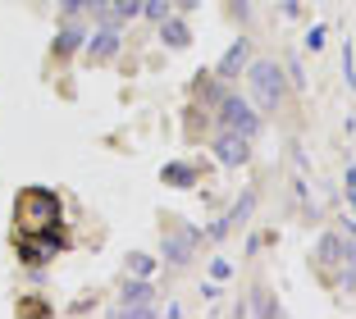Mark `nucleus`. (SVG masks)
Instances as JSON below:
<instances>
[{
  "mask_svg": "<svg viewBox=\"0 0 356 319\" xmlns=\"http://www.w3.org/2000/svg\"><path fill=\"white\" fill-rule=\"evenodd\" d=\"M256 201H261V196H256V187H247V192L238 196V206L229 210V215L220 219V224H210V237H229L233 228H242L247 224V219H252V210H256Z\"/></svg>",
  "mask_w": 356,
  "mask_h": 319,
  "instance_id": "9d476101",
  "label": "nucleus"
},
{
  "mask_svg": "<svg viewBox=\"0 0 356 319\" xmlns=\"http://www.w3.org/2000/svg\"><path fill=\"white\" fill-rule=\"evenodd\" d=\"M247 83H252V105L256 110H279L283 96H288V73L270 60H252L247 64Z\"/></svg>",
  "mask_w": 356,
  "mask_h": 319,
  "instance_id": "f03ea898",
  "label": "nucleus"
},
{
  "mask_svg": "<svg viewBox=\"0 0 356 319\" xmlns=\"http://www.w3.org/2000/svg\"><path fill=\"white\" fill-rule=\"evenodd\" d=\"M233 14H238V23H247V14H252V5H247V0H233Z\"/></svg>",
  "mask_w": 356,
  "mask_h": 319,
  "instance_id": "b1692460",
  "label": "nucleus"
},
{
  "mask_svg": "<svg viewBox=\"0 0 356 319\" xmlns=\"http://www.w3.org/2000/svg\"><path fill=\"white\" fill-rule=\"evenodd\" d=\"M160 42H165L169 51H188V46H192V32H188V23L169 14V19L160 23Z\"/></svg>",
  "mask_w": 356,
  "mask_h": 319,
  "instance_id": "f8f14e48",
  "label": "nucleus"
},
{
  "mask_svg": "<svg viewBox=\"0 0 356 319\" xmlns=\"http://www.w3.org/2000/svg\"><path fill=\"white\" fill-rule=\"evenodd\" d=\"M343 187H347V201H352V210H356V165L347 169V178H343Z\"/></svg>",
  "mask_w": 356,
  "mask_h": 319,
  "instance_id": "412c9836",
  "label": "nucleus"
},
{
  "mask_svg": "<svg viewBox=\"0 0 356 319\" xmlns=\"http://www.w3.org/2000/svg\"><path fill=\"white\" fill-rule=\"evenodd\" d=\"M306 46H311V51H320V46H325V28H315L311 37H306Z\"/></svg>",
  "mask_w": 356,
  "mask_h": 319,
  "instance_id": "5701e85b",
  "label": "nucleus"
},
{
  "mask_svg": "<svg viewBox=\"0 0 356 319\" xmlns=\"http://www.w3.org/2000/svg\"><path fill=\"white\" fill-rule=\"evenodd\" d=\"M87 19H64V28H60V37L51 42V55L55 60H69V55H78L87 46Z\"/></svg>",
  "mask_w": 356,
  "mask_h": 319,
  "instance_id": "1a4fd4ad",
  "label": "nucleus"
},
{
  "mask_svg": "<svg viewBox=\"0 0 356 319\" xmlns=\"http://www.w3.org/2000/svg\"><path fill=\"white\" fill-rule=\"evenodd\" d=\"M229 274H233V260H224V256L210 260V278H229Z\"/></svg>",
  "mask_w": 356,
  "mask_h": 319,
  "instance_id": "6ab92c4d",
  "label": "nucleus"
},
{
  "mask_svg": "<svg viewBox=\"0 0 356 319\" xmlns=\"http://www.w3.org/2000/svg\"><path fill=\"white\" fill-rule=\"evenodd\" d=\"M215 160L229 165V169L247 165V160H252V137L233 133V128H220V137H215Z\"/></svg>",
  "mask_w": 356,
  "mask_h": 319,
  "instance_id": "423d86ee",
  "label": "nucleus"
},
{
  "mask_svg": "<svg viewBox=\"0 0 356 319\" xmlns=\"http://www.w3.org/2000/svg\"><path fill=\"white\" fill-rule=\"evenodd\" d=\"M197 178H201L197 165H178V160L160 169V183H165V187H197Z\"/></svg>",
  "mask_w": 356,
  "mask_h": 319,
  "instance_id": "2eb2a0df",
  "label": "nucleus"
},
{
  "mask_svg": "<svg viewBox=\"0 0 356 319\" xmlns=\"http://www.w3.org/2000/svg\"><path fill=\"white\" fill-rule=\"evenodd\" d=\"M338 260H343V237L325 233L320 237V265H338Z\"/></svg>",
  "mask_w": 356,
  "mask_h": 319,
  "instance_id": "dca6fc26",
  "label": "nucleus"
},
{
  "mask_svg": "<svg viewBox=\"0 0 356 319\" xmlns=\"http://www.w3.org/2000/svg\"><path fill=\"white\" fill-rule=\"evenodd\" d=\"M247 310H256V315H274V310H279V301H274V297H265V292H261V297H256Z\"/></svg>",
  "mask_w": 356,
  "mask_h": 319,
  "instance_id": "a211bd4d",
  "label": "nucleus"
},
{
  "mask_svg": "<svg viewBox=\"0 0 356 319\" xmlns=\"http://www.w3.org/2000/svg\"><path fill=\"white\" fill-rule=\"evenodd\" d=\"M69 247L64 242V233H60V224L55 228H42V233H19V242H14V251H19V260L28 269H37V265H51L60 251Z\"/></svg>",
  "mask_w": 356,
  "mask_h": 319,
  "instance_id": "7ed1b4c3",
  "label": "nucleus"
},
{
  "mask_svg": "<svg viewBox=\"0 0 356 319\" xmlns=\"http://www.w3.org/2000/svg\"><path fill=\"white\" fill-rule=\"evenodd\" d=\"M64 19H96L105 23V0H60Z\"/></svg>",
  "mask_w": 356,
  "mask_h": 319,
  "instance_id": "ddd939ff",
  "label": "nucleus"
},
{
  "mask_svg": "<svg viewBox=\"0 0 356 319\" xmlns=\"http://www.w3.org/2000/svg\"><path fill=\"white\" fill-rule=\"evenodd\" d=\"M343 69H347V83H352V92H356V69H352V51L343 46Z\"/></svg>",
  "mask_w": 356,
  "mask_h": 319,
  "instance_id": "4be33fe9",
  "label": "nucleus"
},
{
  "mask_svg": "<svg viewBox=\"0 0 356 319\" xmlns=\"http://www.w3.org/2000/svg\"><path fill=\"white\" fill-rule=\"evenodd\" d=\"M215 110H220V128H233V133H242V137H256V133H261V114H256L252 101H242V96L224 92V101L215 105Z\"/></svg>",
  "mask_w": 356,
  "mask_h": 319,
  "instance_id": "39448f33",
  "label": "nucleus"
},
{
  "mask_svg": "<svg viewBox=\"0 0 356 319\" xmlns=\"http://www.w3.org/2000/svg\"><path fill=\"white\" fill-rule=\"evenodd\" d=\"M197 242H201L197 228H183V233L165 237V247H160V260H165L169 269H183V265L192 260V251H197Z\"/></svg>",
  "mask_w": 356,
  "mask_h": 319,
  "instance_id": "6e6552de",
  "label": "nucleus"
},
{
  "mask_svg": "<svg viewBox=\"0 0 356 319\" xmlns=\"http://www.w3.org/2000/svg\"><path fill=\"white\" fill-rule=\"evenodd\" d=\"M119 42H124V28H96V32H87V64H105V60H115L119 55Z\"/></svg>",
  "mask_w": 356,
  "mask_h": 319,
  "instance_id": "0eeeda50",
  "label": "nucleus"
},
{
  "mask_svg": "<svg viewBox=\"0 0 356 319\" xmlns=\"http://www.w3.org/2000/svg\"><path fill=\"white\" fill-rule=\"evenodd\" d=\"M142 14H147V19L160 28V23H165L169 14H174V5H169V0H142Z\"/></svg>",
  "mask_w": 356,
  "mask_h": 319,
  "instance_id": "f3484780",
  "label": "nucleus"
},
{
  "mask_svg": "<svg viewBox=\"0 0 356 319\" xmlns=\"http://www.w3.org/2000/svg\"><path fill=\"white\" fill-rule=\"evenodd\" d=\"M115 315L151 319V315H156V283H147V278H128L124 288H119V310H115Z\"/></svg>",
  "mask_w": 356,
  "mask_h": 319,
  "instance_id": "20e7f679",
  "label": "nucleus"
},
{
  "mask_svg": "<svg viewBox=\"0 0 356 319\" xmlns=\"http://www.w3.org/2000/svg\"><path fill=\"white\" fill-rule=\"evenodd\" d=\"M128 269H133V274H151V269H156V260H147V256H128Z\"/></svg>",
  "mask_w": 356,
  "mask_h": 319,
  "instance_id": "aec40b11",
  "label": "nucleus"
},
{
  "mask_svg": "<svg viewBox=\"0 0 356 319\" xmlns=\"http://www.w3.org/2000/svg\"><path fill=\"white\" fill-rule=\"evenodd\" d=\"M247 55H252V42L247 37H238V42L229 46V51L220 55V64H215V78H224V83H233L242 69H247Z\"/></svg>",
  "mask_w": 356,
  "mask_h": 319,
  "instance_id": "9b49d317",
  "label": "nucleus"
},
{
  "mask_svg": "<svg viewBox=\"0 0 356 319\" xmlns=\"http://www.w3.org/2000/svg\"><path fill=\"white\" fill-rule=\"evenodd\" d=\"M142 14V0H105V28H124Z\"/></svg>",
  "mask_w": 356,
  "mask_h": 319,
  "instance_id": "4468645a",
  "label": "nucleus"
},
{
  "mask_svg": "<svg viewBox=\"0 0 356 319\" xmlns=\"http://www.w3.org/2000/svg\"><path fill=\"white\" fill-rule=\"evenodd\" d=\"M60 219V196L51 187H23L14 196V228L19 233H42V228H55Z\"/></svg>",
  "mask_w": 356,
  "mask_h": 319,
  "instance_id": "f257e3e1",
  "label": "nucleus"
}]
</instances>
